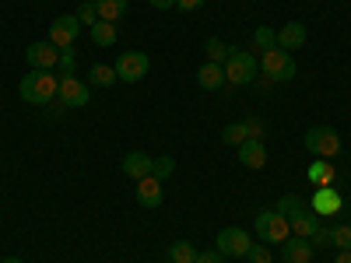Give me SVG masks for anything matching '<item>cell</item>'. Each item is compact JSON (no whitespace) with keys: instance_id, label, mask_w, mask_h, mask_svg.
Masks as SVG:
<instances>
[{"instance_id":"cell-1","label":"cell","mask_w":351,"mask_h":263,"mask_svg":"<svg viewBox=\"0 0 351 263\" xmlns=\"http://www.w3.org/2000/svg\"><path fill=\"white\" fill-rule=\"evenodd\" d=\"M56 88H60V74L53 71H28L18 84V95L28 105H46L56 99Z\"/></svg>"},{"instance_id":"cell-2","label":"cell","mask_w":351,"mask_h":263,"mask_svg":"<svg viewBox=\"0 0 351 263\" xmlns=\"http://www.w3.org/2000/svg\"><path fill=\"white\" fill-rule=\"evenodd\" d=\"M302 144H306V151L316 155V158H337L344 151L341 134L334 127H309L306 137H302Z\"/></svg>"},{"instance_id":"cell-3","label":"cell","mask_w":351,"mask_h":263,"mask_svg":"<svg viewBox=\"0 0 351 263\" xmlns=\"http://www.w3.org/2000/svg\"><path fill=\"white\" fill-rule=\"evenodd\" d=\"M256 71H260V64H256L253 53H246V49H232L228 53V60H225V81L228 84H236V88L253 84Z\"/></svg>"},{"instance_id":"cell-4","label":"cell","mask_w":351,"mask_h":263,"mask_svg":"<svg viewBox=\"0 0 351 263\" xmlns=\"http://www.w3.org/2000/svg\"><path fill=\"white\" fill-rule=\"evenodd\" d=\"M253 228H256L260 242H271V246H281L291 236V225H288V218L281 211H260L256 221H253Z\"/></svg>"},{"instance_id":"cell-5","label":"cell","mask_w":351,"mask_h":263,"mask_svg":"<svg viewBox=\"0 0 351 263\" xmlns=\"http://www.w3.org/2000/svg\"><path fill=\"white\" fill-rule=\"evenodd\" d=\"M260 71L267 74L271 81H291L299 74V67H295V60H291V53L288 49H263V56H260Z\"/></svg>"},{"instance_id":"cell-6","label":"cell","mask_w":351,"mask_h":263,"mask_svg":"<svg viewBox=\"0 0 351 263\" xmlns=\"http://www.w3.org/2000/svg\"><path fill=\"white\" fill-rule=\"evenodd\" d=\"M112 67H116V77H120L123 84H137V81L148 77L152 60H148V53H141V49H127V53H120V60H116Z\"/></svg>"},{"instance_id":"cell-7","label":"cell","mask_w":351,"mask_h":263,"mask_svg":"<svg viewBox=\"0 0 351 263\" xmlns=\"http://www.w3.org/2000/svg\"><path fill=\"white\" fill-rule=\"evenodd\" d=\"M309 211H313L316 218H337V214L344 211V197H341V190H334V186H316Z\"/></svg>"},{"instance_id":"cell-8","label":"cell","mask_w":351,"mask_h":263,"mask_svg":"<svg viewBox=\"0 0 351 263\" xmlns=\"http://www.w3.org/2000/svg\"><path fill=\"white\" fill-rule=\"evenodd\" d=\"M77 36H81L77 14H64V18L49 21V42H53L56 49H71V46L77 42Z\"/></svg>"},{"instance_id":"cell-9","label":"cell","mask_w":351,"mask_h":263,"mask_svg":"<svg viewBox=\"0 0 351 263\" xmlns=\"http://www.w3.org/2000/svg\"><path fill=\"white\" fill-rule=\"evenodd\" d=\"M56 99H60L67 109H81L92 102V88L81 77H60V88H56Z\"/></svg>"},{"instance_id":"cell-10","label":"cell","mask_w":351,"mask_h":263,"mask_svg":"<svg viewBox=\"0 0 351 263\" xmlns=\"http://www.w3.org/2000/svg\"><path fill=\"white\" fill-rule=\"evenodd\" d=\"M215 246H218L221 256H246L250 246H253V236H250L246 228H221Z\"/></svg>"},{"instance_id":"cell-11","label":"cell","mask_w":351,"mask_h":263,"mask_svg":"<svg viewBox=\"0 0 351 263\" xmlns=\"http://www.w3.org/2000/svg\"><path fill=\"white\" fill-rule=\"evenodd\" d=\"M25 60H28L32 71H53L56 64H60V49H56L49 39H43V42H32L25 49Z\"/></svg>"},{"instance_id":"cell-12","label":"cell","mask_w":351,"mask_h":263,"mask_svg":"<svg viewBox=\"0 0 351 263\" xmlns=\"http://www.w3.org/2000/svg\"><path fill=\"white\" fill-rule=\"evenodd\" d=\"M313 253H316L313 239H302V236H288L281 242V260L285 263H313Z\"/></svg>"},{"instance_id":"cell-13","label":"cell","mask_w":351,"mask_h":263,"mask_svg":"<svg viewBox=\"0 0 351 263\" xmlns=\"http://www.w3.org/2000/svg\"><path fill=\"white\" fill-rule=\"evenodd\" d=\"M137 203L141 208H162V200H165V190H162V179H155V175H144V179H137V190H134Z\"/></svg>"},{"instance_id":"cell-14","label":"cell","mask_w":351,"mask_h":263,"mask_svg":"<svg viewBox=\"0 0 351 263\" xmlns=\"http://www.w3.org/2000/svg\"><path fill=\"white\" fill-rule=\"evenodd\" d=\"M306 39H309V28L302 21H288V25L278 28V49H288V53L291 49H302Z\"/></svg>"},{"instance_id":"cell-15","label":"cell","mask_w":351,"mask_h":263,"mask_svg":"<svg viewBox=\"0 0 351 263\" xmlns=\"http://www.w3.org/2000/svg\"><path fill=\"white\" fill-rule=\"evenodd\" d=\"M152 165H155V158H148L144 151H127L123 162H120V172L137 183V179H144V175H152Z\"/></svg>"},{"instance_id":"cell-16","label":"cell","mask_w":351,"mask_h":263,"mask_svg":"<svg viewBox=\"0 0 351 263\" xmlns=\"http://www.w3.org/2000/svg\"><path fill=\"white\" fill-rule=\"evenodd\" d=\"M239 162L246 168H263V165H267V148H263V140H256V137L243 140L239 144Z\"/></svg>"},{"instance_id":"cell-17","label":"cell","mask_w":351,"mask_h":263,"mask_svg":"<svg viewBox=\"0 0 351 263\" xmlns=\"http://www.w3.org/2000/svg\"><path fill=\"white\" fill-rule=\"evenodd\" d=\"M197 84L204 88V92H218V88H225L228 81H225V67L221 64H200V71H197Z\"/></svg>"},{"instance_id":"cell-18","label":"cell","mask_w":351,"mask_h":263,"mask_svg":"<svg viewBox=\"0 0 351 263\" xmlns=\"http://www.w3.org/2000/svg\"><path fill=\"white\" fill-rule=\"evenodd\" d=\"M288 225H291V236L313 239V236H316V228H319V218H316L309 208H302L299 214H291V218H288Z\"/></svg>"},{"instance_id":"cell-19","label":"cell","mask_w":351,"mask_h":263,"mask_svg":"<svg viewBox=\"0 0 351 263\" xmlns=\"http://www.w3.org/2000/svg\"><path fill=\"white\" fill-rule=\"evenodd\" d=\"M88 32H92V42L102 46V49L116 46V39H120V32H116V25H112V21H95L92 28H88Z\"/></svg>"},{"instance_id":"cell-20","label":"cell","mask_w":351,"mask_h":263,"mask_svg":"<svg viewBox=\"0 0 351 263\" xmlns=\"http://www.w3.org/2000/svg\"><path fill=\"white\" fill-rule=\"evenodd\" d=\"M306 175H309V183H313V186H334L337 168H334V162H313Z\"/></svg>"},{"instance_id":"cell-21","label":"cell","mask_w":351,"mask_h":263,"mask_svg":"<svg viewBox=\"0 0 351 263\" xmlns=\"http://www.w3.org/2000/svg\"><path fill=\"white\" fill-rule=\"evenodd\" d=\"M127 4L130 0H95V8H99V21H120L127 14Z\"/></svg>"},{"instance_id":"cell-22","label":"cell","mask_w":351,"mask_h":263,"mask_svg":"<svg viewBox=\"0 0 351 263\" xmlns=\"http://www.w3.org/2000/svg\"><path fill=\"white\" fill-rule=\"evenodd\" d=\"M88 77H92V88H112L116 81V67H109V64H95L92 71H88Z\"/></svg>"},{"instance_id":"cell-23","label":"cell","mask_w":351,"mask_h":263,"mask_svg":"<svg viewBox=\"0 0 351 263\" xmlns=\"http://www.w3.org/2000/svg\"><path fill=\"white\" fill-rule=\"evenodd\" d=\"M169 260H172V263H193V260H197V246L186 242V239H176V242L169 246Z\"/></svg>"},{"instance_id":"cell-24","label":"cell","mask_w":351,"mask_h":263,"mask_svg":"<svg viewBox=\"0 0 351 263\" xmlns=\"http://www.w3.org/2000/svg\"><path fill=\"white\" fill-rule=\"evenodd\" d=\"M243 140H250L246 123H228V127L221 130V144H228V148H239Z\"/></svg>"},{"instance_id":"cell-25","label":"cell","mask_w":351,"mask_h":263,"mask_svg":"<svg viewBox=\"0 0 351 263\" xmlns=\"http://www.w3.org/2000/svg\"><path fill=\"white\" fill-rule=\"evenodd\" d=\"M204 49H208V60H211V64H221V67H225L228 53H232V46H225V42H221V39H215V36H211L208 42H204Z\"/></svg>"},{"instance_id":"cell-26","label":"cell","mask_w":351,"mask_h":263,"mask_svg":"<svg viewBox=\"0 0 351 263\" xmlns=\"http://www.w3.org/2000/svg\"><path fill=\"white\" fill-rule=\"evenodd\" d=\"M302 208H306V200H302L299 193H285V197L278 200V208H274V211H281L285 218H291V214H299Z\"/></svg>"},{"instance_id":"cell-27","label":"cell","mask_w":351,"mask_h":263,"mask_svg":"<svg viewBox=\"0 0 351 263\" xmlns=\"http://www.w3.org/2000/svg\"><path fill=\"white\" fill-rule=\"evenodd\" d=\"M176 172V158L172 155H162V158H155V165H152V175H155V179H169V175Z\"/></svg>"},{"instance_id":"cell-28","label":"cell","mask_w":351,"mask_h":263,"mask_svg":"<svg viewBox=\"0 0 351 263\" xmlns=\"http://www.w3.org/2000/svg\"><path fill=\"white\" fill-rule=\"evenodd\" d=\"M253 42H256L260 49H274V46H278V32H274V28H267V25H260L256 32H253Z\"/></svg>"},{"instance_id":"cell-29","label":"cell","mask_w":351,"mask_h":263,"mask_svg":"<svg viewBox=\"0 0 351 263\" xmlns=\"http://www.w3.org/2000/svg\"><path fill=\"white\" fill-rule=\"evenodd\" d=\"M77 21H81V25H88V28H92V25L99 21V8H95V0H84V4L77 8Z\"/></svg>"},{"instance_id":"cell-30","label":"cell","mask_w":351,"mask_h":263,"mask_svg":"<svg viewBox=\"0 0 351 263\" xmlns=\"http://www.w3.org/2000/svg\"><path fill=\"white\" fill-rule=\"evenodd\" d=\"M330 242H334L337 249H351V225H334Z\"/></svg>"},{"instance_id":"cell-31","label":"cell","mask_w":351,"mask_h":263,"mask_svg":"<svg viewBox=\"0 0 351 263\" xmlns=\"http://www.w3.org/2000/svg\"><path fill=\"white\" fill-rule=\"evenodd\" d=\"M246 260H250V263H274V256H271V249H267V246H256V242L250 246V253H246Z\"/></svg>"},{"instance_id":"cell-32","label":"cell","mask_w":351,"mask_h":263,"mask_svg":"<svg viewBox=\"0 0 351 263\" xmlns=\"http://www.w3.org/2000/svg\"><path fill=\"white\" fill-rule=\"evenodd\" d=\"M56 67H60V77H74V53L71 49H60V64H56Z\"/></svg>"},{"instance_id":"cell-33","label":"cell","mask_w":351,"mask_h":263,"mask_svg":"<svg viewBox=\"0 0 351 263\" xmlns=\"http://www.w3.org/2000/svg\"><path fill=\"white\" fill-rule=\"evenodd\" d=\"M330 236H334V228L319 225V228H316V236H313V246H316V249H319V246H327V242H330Z\"/></svg>"},{"instance_id":"cell-34","label":"cell","mask_w":351,"mask_h":263,"mask_svg":"<svg viewBox=\"0 0 351 263\" xmlns=\"http://www.w3.org/2000/svg\"><path fill=\"white\" fill-rule=\"evenodd\" d=\"M193 263H225V256H221L218 249H211V253H197Z\"/></svg>"},{"instance_id":"cell-35","label":"cell","mask_w":351,"mask_h":263,"mask_svg":"<svg viewBox=\"0 0 351 263\" xmlns=\"http://www.w3.org/2000/svg\"><path fill=\"white\" fill-rule=\"evenodd\" d=\"M246 134L256 137V140H263V123L260 120H246Z\"/></svg>"},{"instance_id":"cell-36","label":"cell","mask_w":351,"mask_h":263,"mask_svg":"<svg viewBox=\"0 0 351 263\" xmlns=\"http://www.w3.org/2000/svg\"><path fill=\"white\" fill-rule=\"evenodd\" d=\"M204 4V0H176V8H180V11H197Z\"/></svg>"},{"instance_id":"cell-37","label":"cell","mask_w":351,"mask_h":263,"mask_svg":"<svg viewBox=\"0 0 351 263\" xmlns=\"http://www.w3.org/2000/svg\"><path fill=\"white\" fill-rule=\"evenodd\" d=\"M152 8H158V11H169V8H176V0H148Z\"/></svg>"},{"instance_id":"cell-38","label":"cell","mask_w":351,"mask_h":263,"mask_svg":"<svg viewBox=\"0 0 351 263\" xmlns=\"http://www.w3.org/2000/svg\"><path fill=\"white\" fill-rule=\"evenodd\" d=\"M334 263H351V249H341V253L334 256Z\"/></svg>"},{"instance_id":"cell-39","label":"cell","mask_w":351,"mask_h":263,"mask_svg":"<svg viewBox=\"0 0 351 263\" xmlns=\"http://www.w3.org/2000/svg\"><path fill=\"white\" fill-rule=\"evenodd\" d=\"M4 263H25V260H18V256H8V260H4Z\"/></svg>"}]
</instances>
